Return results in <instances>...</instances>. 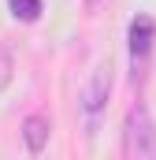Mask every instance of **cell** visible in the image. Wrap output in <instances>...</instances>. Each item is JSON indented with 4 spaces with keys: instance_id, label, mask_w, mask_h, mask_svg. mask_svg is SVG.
<instances>
[{
    "instance_id": "6da1fadb",
    "label": "cell",
    "mask_w": 156,
    "mask_h": 160,
    "mask_svg": "<svg viewBox=\"0 0 156 160\" xmlns=\"http://www.w3.org/2000/svg\"><path fill=\"white\" fill-rule=\"evenodd\" d=\"M130 149L138 153V157H153L156 153V130H153V119H149V112L145 108H134L130 112Z\"/></svg>"
},
{
    "instance_id": "7a4b0ae2",
    "label": "cell",
    "mask_w": 156,
    "mask_h": 160,
    "mask_svg": "<svg viewBox=\"0 0 156 160\" xmlns=\"http://www.w3.org/2000/svg\"><path fill=\"white\" fill-rule=\"evenodd\" d=\"M108 93H112V67H108V63H100V67L89 75V86H85V93H82L85 112H89V116H97V112L104 108Z\"/></svg>"
},
{
    "instance_id": "3957f363",
    "label": "cell",
    "mask_w": 156,
    "mask_h": 160,
    "mask_svg": "<svg viewBox=\"0 0 156 160\" xmlns=\"http://www.w3.org/2000/svg\"><path fill=\"white\" fill-rule=\"evenodd\" d=\"M130 56L134 60H145L149 56V48H153V41H156V22L149 19V15H138L134 22H130Z\"/></svg>"
},
{
    "instance_id": "277c9868",
    "label": "cell",
    "mask_w": 156,
    "mask_h": 160,
    "mask_svg": "<svg viewBox=\"0 0 156 160\" xmlns=\"http://www.w3.org/2000/svg\"><path fill=\"white\" fill-rule=\"evenodd\" d=\"M48 119L45 116H26L22 119V142H26V149L30 153H41L45 145H48Z\"/></svg>"
},
{
    "instance_id": "5b68a950",
    "label": "cell",
    "mask_w": 156,
    "mask_h": 160,
    "mask_svg": "<svg viewBox=\"0 0 156 160\" xmlns=\"http://www.w3.org/2000/svg\"><path fill=\"white\" fill-rule=\"evenodd\" d=\"M7 8H11V15L22 19V22H34L41 15V0H7Z\"/></svg>"
},
{
    "instance_id": "8992f818",
    "label": "cell",
    "mask_w": 156,
    "mask_h": 160,
    "mask_svg": "<svg viewBox=\"0 0 156 160\" xmlns=\"http://www.w3.org/2000/svg\"><path fill=\"white\" fill-rule=\"evenodd\" d=\"M11 71H15V63H11V56H7V52L0 48V89H4L7 82H11Z\"/></svg>"
},
{
    "instance_id": "52a82bcc",
    "label": "cell",
    "mask_w": 156,
    "mask_h": 160,
    "mask_svg": "<svg viewBox=\"0 0 156 160\" xmlns=\"http://www.w3.org/2000/svg\"><path fill=\"white\" fill-rule=\"evenodd\" d=\"M100 4H104V0H85V8H89V11H97Z\"/></svg>"
}]
</instances>
